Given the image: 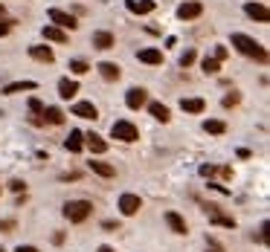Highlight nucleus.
<instances>
[{
  "label": "nucleus",
  "instance_id": "obj_13",
  "mask_svg": "<svg viewBox=\"0 0 270 252\" xmlns=\"http://www.w3.org/2000/svg\"><path fill=\"white\" fill-rule=\"evenodd\" d=\"M136 58H139L142 64H151V67H157V64H163V52L157 50V47H148V50H139V52H136Z\"/></svg>",
  "mask_w": 270,
  "mask_h": 252
},
{
  "label": "nucleus",
  "instance_id": "obj_14",
  "mask_svg": "<svg viewBox=\"0 0 270 252\" xmlns=\"http://www.w3.org/2000/svg\"><path fill=\"white\" fill-rule=\"evenodd\" d=\"M64 148H67L70 154H79L85 148V134H82V131H70V136L64 139Z\"/></svg>",
  "mask_w": 270,
  "mask_h": 252
},
{
  "label": "nucleus",
  "instance_id": "obj_32",
  "mask_svg": "<svg viewBox=\"0 0 270 252\" xmlns=\"http://www.w3.org/2000/svg\"><path fill=\"white\" fill-rule=\"evenodd\" d=\"M206 252H224V247H221L218 241H212V238H209V241H206Z\"/></svg>",
  "mask_w": 270,
  "mask_h": 252
},
{
  "label": "nucleus",
  "instance_id": "obj_21",
  "mask_svg": "<svg viewBox=\"0 0 270 252\" xmlns=\"http://www.w3.org/2000/svg\"><path fill=\"white\" fill-rule=\"evenodd\" d=\"M93 47H96V50H111V47H114V35L105 32V29H102V32H93Z\"/></svg>",
  "mask_w": 270,
  "mask_h": 252
},
{
  "label": "nucleus",
  "instance_id": "obj_36",
  "mask_svg": "<svg viewBox=\"0 0 270 252\" xmlns=\"http://www.w3.org/2000/svg\"><path fill=\"white\" fill-rule=\"evenodd\" d=\"M9 188H12V191H17V194H20V191H23V183H20V180H12V183H9Z\"/></svg>",
  "mask_w": 270,
  "mask_h": 252
},
{
  "label": "nucleus",
  "instance_id": "obj_23",
  "mask_svg": "<svg viewBox=\"0 0 270 252\" xmlns=\"http://www.w3.org/2000/svg\"><path fill=\"white\" fill-rule=\"evenodd\" d=\"M148 110H151V116L157 119V122H169V119H171L169 107H166V104H160V101H151V104H148Z\"/></svg>",
  "mask_w": 270,
  "mask_h": 252
},
{
  "label": "nucleus",
  "instance_id": "obj_40",
  "mask_svg": "<svg viewBox=\"0 0 270 252\" xmlns=\"http://www.w3.org/2000/svg\"><path fill=\"white\" fill-rule=\"evenodd\" d=\"M0 252H3V247H0Z\"/></svg>",
  "mask_w": 270,
  "mask_h": 252
},
{
  "label": "nucleus",
  "instance_id": "obj_7",
  "mask_svg": "<svg viewBox=\"0 0 270 252\" xmlns=\"http://www.w3.org/2000/svg\"><path fill=\"white\" fill-rule=\"evenodd\" d=\"M73 116H79V119H99V110H96L93 101H76V104H73Z\"/></svg>",
  "mask_w": 270,
  "mask_h": 252
},
{
  "label": "nucleus",
  "instance_id": "obj_33",
  "mask_svg": "<svg viewBox=\"0 0 270 252\" xmlns=\"http://www.w3.org/2000/svg\"><path fill=\"white\" fill-rule=\"evenodd\" d=\"M12 23H15V20H3V17H0V38H3V35H9Z\"/></svg>",
  "mask_w": 270,
  "mask_h": 252
},
{
  "label": "nucleus",
  "instance_id": "obj_31",
  "mask_svg": "<svg viewBox=\"0 0 270 252\" xmlns=\"http://www.w3.org/2000/svg\"><path fill=\"white\" fill-rule=\"evenodd\" d=\"M238 101H241V96H238V93H230V96H224V107H233Z\"/></svg>",
  "mask_w": 270,
  "mask_h": 252
},
{
  "label": "nucleus",
  "instance_id": "obj_18",
  "mask_svg": "<svg viewBox=\"0 0 270 252\" xmlns=\"http://www.w3.org/2000/svg\"><path fill=\"white\" fill-rule=\"evenodd\" d=\"M85 145H87V148H90L93 154H105V151H108V142H105L99 134H87V136H85Z\"/></svg>",
  "mask_w": 270,
  "mask_h": 252
},
{
  "label": "nucleus",
  "instance_id": "obj_26",
  "mask_svg": "<svg viewBox=\"0 0 270 252\" xmlns=\"http://www.w3.org/2000/svg\"><path fill=\"white\" fill-rule=\"evenodd\" d=\"M203 131H206V134H224V131H227V125H224V122H221V119H206V122H203Z\"/></svg>",
  "mask_w": 270,
  "mask_h": 252
},
{
  "label": "nucleus",
  "instance_id": "obj_11",
  "mask_svg": "<svg viewBox=\"0 0 270 252\" xmlns=\"http://www.w3.org/2000/svg\"><path fill=\"white\" fill-rule=\"evenodd\" d=\"M145 99H148V96H145V90H142V87H131V90H128V96H125V104H128L131 110H139V107L145 104Z\"/></svg>",
  "mask_w": 270,
  "mask_h": 252
},
{
  "label": "nucleus",
  "instance_id": "obj_9",
  "mask_svg": "<svg viewBox=\"0 0 270 252\" xmlns=\"http://www.w3.org/2000/svg\"><path fill=\"white\" fill-rule=\"evenodd\" d=\"M244 12H247V17H253V20H259V23H268L270 20V12H268L265 3H247Z\"/></svg>",
  "mask_w": 270,
  "mask_h": 252
},
{
  "label": "nucleus",
  "instance_id": "obj_37",
  "mask_svg": "<svg viewBox=\"0 0 270 252\" xmlns=\"http://www.w3.org/2000/svg\"><path fill=\"white\" fill-rule=\"evenodd\" d=\"M15 252H41V250H35V247H23V244H20Z\"/></svg>",
  "mask_w": 270,
  "mask_h": 252
},
{
  "label": "nucleus",
  "instance_id": "obj_34",
  "mask_svg": "<svg viewBox=\"0 0 270 252\" xmlns=\"http://www.w3.org/2000/svg\"><path fill=\"white\" fill-rule=\"evenodd\" d=\"M15 226H17L15 220H0V232H12Z\"/></svg>",
  "mask_w": 270,
  "mask_h": 252
},
{
  "label": "nucleus",
  "instance_id": "obj_28",
  "mask_svg": "<svg viewBox=\"0 0 270 252\" xmlns=\"http://www.w3.org/2000/svg\"><path fill=\"white\" fill-rule=\"evenodd\" d=\"M87 70H90V64L82 61V58H73V61H70V73H76V76H85Z\"/></svg>",
  "mask_w": 270,
  "mask_h": 252
},
{
  "label": "nucleus",
  "instance_id": "obj_29",
  "mask_svg": "<svg viewBox=\"0 0 270 252\" xmlns=\"http://www.w3.org/2000/svg\"><path fill=\"white\" fill-rule=\"evenodd\" d=\"M192 64H195V50H186L180 55V67H192Z\"/></svg>",
  "mask_w": 270,
  "mask_h": 252
},
{
  "label": "nucleus",
  "instance_id": "obj_10",
  "mask_svg": "<svg viewBox=\"0 0 270 252\" xmlns=\"http://www.w3.org/2000/svg\"><path fill=\"white\" fill-rule=\"evenodd\" d=\"M29 55H32L35 61H41V64H52L55 61V52L50 47H44V44H32L29 47Z\"/></svg>",
  "mask_w": 270,
  "mask_h": 252
},
{
  "label": "nucleus",
  "instance_id": "obj_8",
  "mask_svg": "<svg viewBox=\"0 0 270 252\" xmlns=\"http://www.w3.org/2000/svg\"><path fill=\"white\" fill-rule=\"evenodd\" d=\"M125 6H128V12H134V15H151L154 9H157L154 0H125Z\"/></svg>",
  "mask_w": 270,
  "mask_h": 252
},
{
  "label": "nucleus",
  "instance_id": "obj_2",
  "mask_svg": "<svg viewBox=\"0 0 270 252\" xmlns=\"http://www.w3.org/2000/svg\"><path fill=\"white\" fill-rule=\"evenodd\" d=\"M90 215H93V203H90V200H70V203H64V218H67L70 223H85Z\"/></svg>",
  "mask_w": 270,
  "mask_h": 252
},
{
  "label": "nucleus",
  "instance_id": "obj_15",
  "mask_svg": "<svg viewBox=\"0 0 270 252\" xmlns=\"http://www.w3.org/2000/svg\"><path fill=\"white\" fill-rule=\"evenodd\" d=\"M76 93H79V82H73V79H61V82H58V96H61V99L70 101Z\"/></svg>",
  "mask_w": 270,
  "mask_h": 252
},
{
  "label": "nucleus",
  "instance_id": "obj_25",
  "mask_svg": "<svg viewBox=\"0 0 270 252\" xmlns=\"http://www.w3.org/2000/svg\"><path fill=\"white\" fill-rule=\"evenodd\" d=\"M44 122H50V125H61L64 122V110H58V107H44Z\"/></svg>",
  "mask_w": 270,
  "mask_h": 252
},
{
  "label": "nucleus",
  "instance_id": "obj_5",
  "mask_svg": "<svg viewBox=\"0 0 270 252\" xmlns=\"http://www.w3.org/2000/svg\"><path fill=\"white\" fill-rule=\"evenodd\" d=\"M201 15H203V6L198 0H186V3L177 6V17L180 20H195V17H201Z\"/></svg>",
  "mask_w": 270,
  "mask_h": 252
},
{
  "label": "nucleus",
  "instance_id": "obj_35",
  "mask_svg": "<svg viewBox=\"0 0 270 252\" xmlns=\"http://www.w3.org/2000/svg\"><path fill=\"white\" fill-rule=\"evenodd\" d=\"M227 55H230V50H227V47H218V50H215V55H212V58H218V61H224V58H227Z\"/></svg>",
  "mask_w": 270,
  "mask_h": 252
},
{
  "label": "nucleus",
  "instance_id": "obj_6",
  "mask_svg": "<svg viewBox=\"0 0 270 252\" xmlns=\"http://www.w3.org/2000/svg\"><path fill=\"white\" fill-rule=\"evenodd\" d=\"M139 209H142V200H139L136 194H122V197H119V212H122L125 218L136 215Z\"/></svg>",
  "mask_w": 270,
  "mask_h": 252
},
{
  "label": "nucleus",
  "instance_id": "obj_4",
  "mask_svg": "<svg viewBox=\"0 0 270 252\" xmlns=\"http://www.w3.org/2000/svg\"><path fill=\"white\" fill-rule=\"evenodd\" d=\"M47 17L52 20V26H58V29H76V26H79V20L70 15V12H61V9H50Z\"/></svg>",
  "mask_w": 270,
  "mask_h": 252
},
{
  "label": "nucleus",
  "instance_id": "obj_39",
  "mask_svg": "<svg viewBox=\"0 0 270 252\" xmlns=\"http://www.w3.org/2000/svg\"><path fill=\"white\" fill-rule=\"evenodd\" d=\"M3 15H6V9H3V3H0V17H3Z\"/></svg>",
  "mask_w": 270,
  "mask_h": 252
},
{
  "label": "nucleus",
  "instance_id": "obj_27",
  "mask_svg": "<svg viewBox=\"0 0 270 252\" xmlns=\"http://www.w3.org/2000/svg\"><path fill=\"white\" fill-rule=\"evenodd\" d=\"M201 67H203V73H206V76H215V73H218V67H221V61H218V58H209V55H206Z\"/></svg>",
  "mask_w": 270,
  "mask_h": 252
},
{
  "label": "nucleus",
  "instance_id": "obj_17",
  "mask_svg": "<svg viewBox=\"0 0 270 252\" xmlns=\"http://www.w3.org/2000/svg\"><path fill=\"white\" fill-rule=\"evenodd\" d=\"M90 171H93V174H99V177H108V180L117 174V168L111 166V163H102V160H90Z\"/></svg>",
  "mask_w": 270,
  "mask_h": 252
},
{
  "label": "nucleus",
  "instance_id": "obj_24",
  "mask_svg": "<svg viewBox=\"0 0 270 252\" xmlns=\"http://www.w3.org/2000/svg\"><path fill=\"white\" fill-rule=\"evenodd\" d=\"M180 107H183L186 113H203V107H206V101H203V99H198V96H195V99H183V101H180Z\"/></svg>",
  "mask_w": 270,
  "mask_h": 252
},
{
  "label": "nucleus",
  "instance_id": "obj_3",
  "mask_svg": "<svg viewBox=\"0 0 270 252\" xmlns=\"http://www.w3.org/2000/svg\"><path fill=\"white\" fill-rule=\"evenodd\" d=\"M111 136L119 139V142H136L139 139V131H136L134 122H128V119H119L111 125Z\"/></svg>",
  "mask_w": 270,
  "mask_h": 252
},
{
  "label": "nucleus",
  "instance_id": "obj_30",
  "mask_svg": "<svg viewBox=\"0 0 270 252\" xmlns=\"http://www.w3.org/2000/svg\"><path fill=\"white\" fill-rule=\"evenodd\" d=\"M29 110H32V113H44V101H41V99H29Z\"/></svg>",
  "mask_w": 270,
  "mask_h": 252
},
{
  "label": "nucleus",
  "instance_id": "obj_16",
  "mask_svg": "<svg viewBox=\"0 0 270 252\" xmlns=\"http://www.w3.org/2000/svg\"><path fill=\"white\" fill-rule=\"evenodd\" d=\"M166 223L171 226V232H174V235H186V232H189V229H186V220L180 218L177 212H166Z\"/></svg>",
  "mask_w": 270,
  "mask_h": 252
},
{
  "label": "nucleus",
  "instance_id": "obj_20",
  "mask_svg": "<svg viewBox=\"0 0 270 252\" xmlns=\"http://www.w3.org/2000/svg\"><path fill=\"white\" fill-rule=\"evenodd\" d=\"M38 84L35 82H12L3 87V96H15V93H23V90H35Z\"/></svg>",
  "mask_w": 270,
  "mask_h": 252
},
{
  "label": "nucleus",
  "instance_id": "obj_22",
  "mask_svg": "<svg viewBox=\"0 0 270 252\" xmlns=\"http://www.w3.org/2000/svg\"><path fill=\"white\" fill-rule=\"evenodd\" d=\"M206 212H209V220H212V223H218V226H227V229H236V220L227 218V215H221V212H215V206H209Z\"/></svg>",
  "mask_w": 270,
  "mask_h": 252
},
{
  "label": "nucleus",
  "instance_id": "obj_12",
  "mask_svg": "<svg viewBox=\"0 0 270 252\" xmlns=\"http://www.w3.org/2000/svg\"><path fill=\"white\" fill-rule=\"evenodd\" d=\"M96 70H99L102 79H108V82H117L119 76H122V67L114 64V61H102V64H96Z\"/></svg>",
  "mask_w": 270,
  "mask_h": 252
},
{
  "label": "nucleus",
  "instance_id": "obj_38",
  "mask_svg": "<svg viewBox=\"0 0 270 252\" xmlns=\"http://www.w3.org/2000/svg\"><path fill=\"white\" fill-rule=\"evenodd\" d=\"M96 252H114V250H111V247H99Z\"/></svg>",
  "mask_w": 270,
  "mask_h": 252
},
{
  "label": "nucleus",
  "instance_id": "obj_1",
  "mask_svg": "<svg viewBox=\"0 0 270 252\" xmlns=\"http://www.w3.org/2000/svg\"><path fill=\"white\" fill-rule=\"evenodd\" d=\"M233 47H236L241 55H247V58H256V61H268V50L256 41V38H250V35L244 32H233Z\"/></svg>",
  "mask_w": 270,
  "mask_h": 252
},
{
  "label": "nucleus",
  "instance_id": "obj_19",
  "mask_svg": "<svg viewBox=\"0 0 270 252\" xmlns=\"http://www.w3.org/2000/svg\"><path fill=\"white\" fill-rule=\"evenodd\" d=\"M41 32H44V38H47V41H55V44H67V32H64V29H58V26H50V23H47Z\"/></svg>",
  "mask_w": 270,
  "mask_h": 252
}]
</instances>
